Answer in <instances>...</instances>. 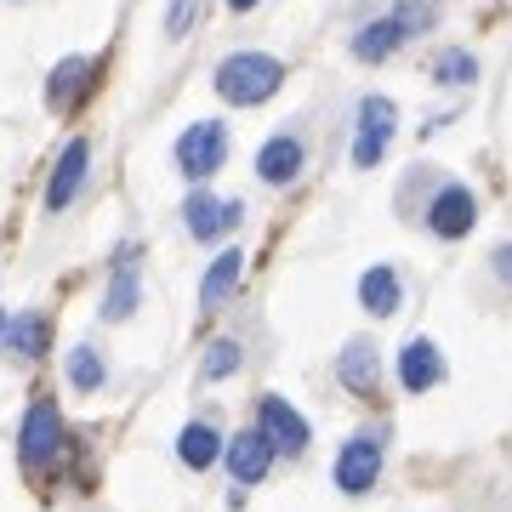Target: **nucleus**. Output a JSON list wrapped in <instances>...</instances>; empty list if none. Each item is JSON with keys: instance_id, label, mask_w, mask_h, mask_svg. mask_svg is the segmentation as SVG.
Returning a JSON list of instances; mask_svg holds the SVG:
<instances>
[{"instance_id": "a211bd4d", "label": "nucleus", "mask_w": 512, "mask_h": 512, "mask_svg": "<svg viewBox=\"0 0 512 512\" xmlns=\"http://www.w3.org/2000/svg\"><path fill=\"white\" fill-rule=\"evenodd\" d=\"M177 456H183L194 473H200V467H211V461L222 456V439L205 427V421H194V427H183V439H177Z\"/></svg>"}, {"instance_id": "423d86ee", "label": "nucleus", "mask_w": 512, "mask_h": 512, "mask_svg": "<svg viewBox=\"0 0 512 512\" xmlns=\"http://www.w3.org/2000/svg\"><path fill=\"white\" fill-rule=\"evenodd\" d=\"M57 439H63V421H57V404L40 399L35 410H29V421H23V461L29 467H40V461H52L57 456Z\"/></svg>"}, {"instance_id": "2eb2a0df", "label": "nucleus", "mask_w": 512, "mask_h": 512, "mask_svg": "<svg viewBox=\"0 0 512 512\" xmlns=\"http://www.w3.org/2000/svg\"><path fill=\"white\" fill-rule=\"evenodd\" d=\"M399 40H404L399 23H393V18H376V23H365V29L353 35V57H359V63H382V57L399 52Z\"/></svg>"}, {"instance_id": "39448f33", "label": "nucleus", "mask_w": 512, "mask_h": 512, "mask_svg": "<svg viewBox=\"0 0 512 512\" xmlns=\"http://www.w3.org/2000/svg\"><path fill=\"white\" fill-rule=\"evenodd\" d=\"M222 456H228L234 484H256V478H268V467H274V444H268V433L256 427V433H239Z\"/></svg>"}, {"instance_id": "6ab92c4d", "label": "nucleus", "mask_w": 512, "mask_h": 512, "mask_svg": "<svg viewBox=\"0 0 512 512\" xmlns=\"http://www.w3.org/2000/svg\"><path fill=\"white\" fill-rule=\"evenodd\" d=\"M131 308H137V268H131V256H126L120 274H114V285H109V296H103V313H109V319H126Z\"/></svg>"}, {"instance_id": "dca6fc26", "label": "nucleus", "mask_w": 512, "mask_h": 512, "mask_svg": "<svg viewBox=\"0 0 512 512\" xmlns=\"http://www.w3.org/2000/svg\"><path fill=\"white\" fill-rule=\"evenodd\" d=\"M336 376H342V382H348L353 393L376 399V348H370V342H348V353H342Z\"/></svg>"}, {"instance_id": "ddd939ff", "label": "nucleus", "mask_w": 512, "mask_h": 512, "mask_svg": "<svg viewBox=\"0 0 512 512\" xmlns=\"http://www.w3.org/2000/svg\"><path fill=\"white\" fill-rule=\"evenodd\" d=\"M256 171H262V183H291L296 171H302V143L296 137H268L262 154H256Z\"/></svg>"}, {"instance_id": "4be33fe9", "label": "nucleus", "mask_w": 512, "mask_h": 512, "mask_svg": "<svg viewBox=\"0 0 512 512\" xmlns=\"http://www.w3.org/2000/svg\"><path fill=\"white\" fill-rule=\"evenodd\" d=\"M433 18H439V0H399V12H393V23L404 29V40L421 35V29H433Z\"/></svg>"}, {"instance_id": "4468645a", "label": "nucleus", "mask_w": 512, "mask_h": 512, "mask_svg": "<svg viewBox=\"0 0 512 512\" xmlns=\"http://www.w3.org/2000/svg\"><path fill=\"white\" fill-rule=\"evenodd\" d=\"M239 274H245V256L239 251H222L211 268H205V285H200V308H222L228 296L239 291Z\"/></svg>"}, {"instance_id": "5701e85b", "label": "nucleus", "mask_w": 512, "mask_h": 512, "mask_svg": "<svg viewBox=\"0 0 512 512\" xmlns=\"http://www.w3.org/2000/svg\"><path fill=\"white\" fill-rule=\"evenodd\" d=\"M69 382L80 387V393H92V387L103 382V359H97L92 348H74L69 353Z\"/></svg>"}, {"instance_id": "20e7f679", "label": "nucleus", "mask_w": 512, "mask_h": 512, "mask_svg": "<svg viewBox=\"0 0 512 512\" xmlns=\"http://www.w3.org/2000/svg\"><path fill=\"white\" fill-rule=\"evenodd\" d=\"M382 473V444L376 439H348L342 444V456H336V484L348 495H365Z\"/></svg>"}, {"instance_id": "9b49d317", "label": "nucleus", "mask_w": 512, "mask_h": 512, "mask_svg": "<svg viewBox=\"0 0 512 512\" xmlns=\"http://www.w3.org/2000/svg\"><path fill=\"white\" fill-rule=\"evenodd\" d=\"M86 165H92V148H86V137H74V143L63 148L57 171H52V188H46V205H52V211H63V205L80 194V183H86Z\"/></svg>"}, {"instance_id": "f3484780", "label": "nucleus", "mask_w": 512, "mask_h": 512, "mask_svg": "<svg viewBox=\"0 0 512 512\" xmlns=\"http://www.w3.org/2000/svg\"><path fill=\"white\" fill-rule=\"evenodd\" d=\"M359 302H365L376 319L399 313V274H393V268H370V274L359 279Z\"/></svg>"}, {"instance_id": "f8f14e48", "label": "nucleus", "mask_w": 512, "mask_h": 512, "mask_svg": "<svg viewBox=\"0 0 512 512\" xmlns=\"http://www.w3.org/2000/svg\"><path fill=\"white\" fill-rule=\"evenodd\" d=\"M427 222H433V234L439 239H461L467 228L478 222V205H473V194L467 188H444L439 200H433V211H427Z\"/></svg>"}, {"instance_id": "6e6552de", "label": "nucleus", "mask_w": 512, "mask_h": 512, "mask_svg": "<svg viewBox=\"0 0 512 512\" xmlns=\"http://www.w3.org/2000/svg\"><path fill=\"white\" fill-rule=\"evenodd\" d=\"M262 433H268V444L285 450V456H302V450H308V421L296 416L285 399H262Z\"/></svg>"}, {"instance_id": "9d476101", "label": "nucleus", "mask_w": 512, "mask_h": 512, "mask_svg": "<svg viewBox=\"0 0 512 512\" xmlns=\"http://www.w3.org/2000/svg\"><path fill=\"white\" fill-rule=\"evenodd\" d=\"M245 217V205L239 200H211V194H194V200H188V234L194 239H217V234H228V228H234V222Z\"/></svg>"}, {"instance_id": "f257e3e1", "label": "nucleus", "mask_w": 512, "mask_h": 512, "mask_svg": "<svg viewBox=\"0 0 512 512\" xmlns=\"http://www.w3.org/2000/svg\"><path fill=\"white\" fill-rule=\"evenodd\" d=\"M279 80H285L279 57L239 52V57H228V63L217 69V92L228 97V103H239V109H251V103H268V97L279 92Z\"/></svg>"}, {"instance_id": "f03ea898", "label": "nucleus", "mask_w": 512, "mask_h": 512, "mask_svg": "<svg viewBox=\"0 0 512 512\" xmlns=\"http://www.w3.org/2000/svg\"><path fill=\"white\" fill-rule=\"evenodd\" d=\"M222 160H228V131H222L217 120H194V126L177 137V165H183L194 183H200V177H211Z\"/></svg>"}, {"instance_id": "0eeeda50", "label": "nucleus", "mask_w": 512, "mask_h": 512, "mask_svg": "<svg viewBox=\"0 0 512 512\" xmlns=\"http://www.w3.org/2000/svg\"><path fill=\"white\" fill-rule=\"evenodd\" d=\"M92 74H97V57H63L46 80V103L52 109H74L80 97L92 92Z\"/></svg>"}, {"instance_id": "bb28decb", "label": "nucleus", "mask_w": 512, "mask_h": 512, "mask_svg": "<svg viewBox=\"0 0 512 512\" xmlns=\"http://www.w3.org/2000/svg\"><path fill=\"white\" fill-rule=\"evenodd\" d=\"M228 6H234V12H251V6H256V0H228Z\"/></svg>"}, {"instance_id": "aec40b11", "label": "nucleus", "mask_w": 512, "mask_h": 512, "mask_svg": "<svg viewBox=\"0 0 512 512\" xmlns=\"http://www.w3.org/2000/svg\"><path fill=\"white\" fill-rule=\"evenodd\" d=\"M433 80H439V86H473L478 80V63L467 52H439V63H433Z\"/></svg>"}, {"instance_id": "7ed1b4c3", "label": "nucleus", "mask_w": 512, "mask_h": 512, "mask_svg": "<svg viewBox=\"0 0 512 512\" xmlns=\"http://www.w3.org/2000/svg\"><path fill=\"white\" fill-rule=\"evenodd\" d=\"M393 120H399V109H393L387 97L370 92L365 103H359V143H353V165H359V171H370V165L387 154V143H393Z\"/></svg>"}, {"instance_id": "b1692460", "label": "nucleus", "mask_w": 512, "mask_h": 512, "mask_svg": "<svg viewBox=\"0 0 512 512\" xmlns=\"http://www.w3.org/2000/svg\"><path fill=\"white\" fill-rule=\"evenodd\" d=\"M234 370H239V342H211V348H205V376H211V382L234 376Z\"/></svg>"}, {"instance_id": "412c9836", "label": "nucleus", "mask_w": 512, "mask_h": 512, "mask_svg": "<svg viewBox=\"0 0 512 512\" xmlns=\"http://www.w3.org/2000/svg\"><path fill=\"white\" fill-rule=\"evenodd\" d=\"M6 342L18 353H29V359H40V353H46V325H40L35 313H29V319H12V325H6Z\"/></svg>"}, {"instance_id": "a878e982", "label": "nucleus", "mask_w": 512, "mask_h": 512, "mask_svg": "<svg viewBox=\"0 0 512 512\" xmlns=\"http://www.w3.org/2000/svg\"><path fill=\"white\" fill-rule=\"evenodd\" d=\"M490 262H495V274H501V279L512 285V245H501V251H495Z\"/></svg>"}, {"instance_id": "393cba45", "label": "nucleus", "mask_w": 512, "mask_h": 512, "mask_svg": "<svg viewBox=\"0 0 512 512\" xmlns=\"http://www.w3.org/2000/svg\"><path fill=\"white\" fill-rule=\"evenodd\" d=\"M200 12V0H171V12H165V35H183L188 23Z\"/></svg>"}, {"instance_id": "1a4fd4ad", "label": "nucleus", "mask_w": 512, "mask_h": 512, "mask_svg": "<svg viewBox=\"0 0 512 512\" xmlns=\"http://www.w3.org/2000/svg\"><path fill=\"white\" fill-rule=\"evenodd\" d=\"M399 382L410 387V393H427V387L444 382V359H439V348H433L427 336L404 342V353H399Z\"/></svg>"}]
</instances>
